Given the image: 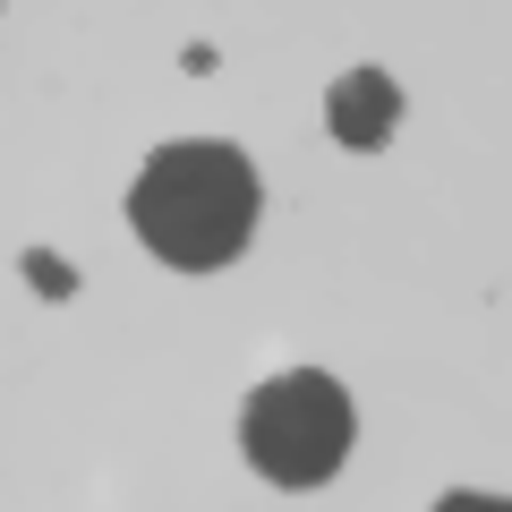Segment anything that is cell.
<instances>
[{
	"instance_id": "cell-1",
	"label": "cell",
	"mask_w": 512,
	"mask_h": 512,
	"mask_svg": "<svg viewBox=\"0 0 512 512\" xmlns=\"http://www.w3.org/2000/svg\"><path fill=\"white\" fill-rule=\"evenodd\" d=\"M256 205H265L256 163L239 146H222V137L154 146L146 171H137V188H128V222H137V239H146L163 265H180V274H214V265H231V256L248 248V231H256Z\"/></svg>"
},
{
	"instance_id": "cell-2",
	"label": "cell",
	"mask_w": 512,
	"mask_h": 512,
	"mask_svg": "<svg viewBox=\"0 0 512 512\" xmlns=\"http://www.w3.org/2000/svg\"><path fill=\"white\" fill-rule=\"evenodd\" d=\"M359 436V410L325 367H282L274 384H256L248 410H239V444H248V470L274 478V487H325L350 461Z\"/></svg>"
},
{
	"instance_id": "cell-3",
	"label": "cell",
	"mask_w": 512,
	"mask_h": 512,
	"mask_svg": "<svg viewBox=\"0 0 512 512\" xmlns=\"http://www.w3.org/2000/svg\"><path fill=\"white\" fill-rule=\"evenodd\" d=\"M325 128H333V146H350V154H376L393 128H402V86L384 69H350V77H333L325 86Z\"/></svg>"
},
{
	"instance_id": "cell-4",
	"label": "cell",
	"mask_w": 512,
	"mask_h": 512,
	"mask_svg": "<svg viewBox=\"0 0 512 512\" xmlns=\"http://www.w3.org/2000/svg\"><path fill=\"white\" fill-rule=\"evenodd\" d=\"M436 512H512V504H504V495H444Z\"/></svg>"
}]
</instances>
